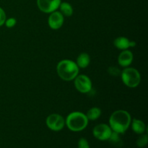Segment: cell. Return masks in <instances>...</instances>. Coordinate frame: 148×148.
<instances>
[{
	"label": "cell",
	"instance_id": "obj_9",
	"mask_svg": "<svg viewBox=\"0 0 148 148\" xmlns=\"http://www.w3.org/2000/svg\"><path fill=\"white\" fill-rule=\"evenodd\" d=\"M64 15L58 11H54L51 12L50 16L48 19V23H49V27L53 30H58L62 26L64 23Z\"/></svg>",
	"mask_w": 148,
	"mask_h": 148
},
{
	"label": "cell",
	"instance_id": "obj_19",
	"mask_svg": "<svg viewBox=\"0 0 148 148\" xmlns=\"http://www.w3.org/2000/svg\"><path fill=\"white\" fill-rule=\"evenodd\" d=\"M78 148H90L88 140L85 138H80L78 141Z\"/></svg>",
	"mask_w": 148,
	"mask_h": 148
},
{
	"label": "cell",
	"instance_id": "obj_6",
	"mask_svg": "<svg viewBox=\"0 0 148 148\" xmlns=\"http://www.w3.org/2000/svg\"><path fill=\"white\" fill-rule=\"evenodd\" d=\"M46 125L52 131L62 130L65 125V120L58 114H52L46 119Z\"/></svg>",
	"mask_w": 148,
	"mask_h": 148
},
{
	"label": "cell",
	"instance_id": "obj_7",
	"mask_svg": "<svg viewBox=\"0 0 148 148\" xmlns=\"http://www.w3.org/2000/svg\"><path fill=\"white\" fill-rule=\"evenodd\" d=\"M112 132L110 126L106 124H100L94 127L92 130V134L94 137L98 140L106 141V140H108Z\"/></svg>",
	"mask_w": 148,
	"mask_h": 148
},
{
	"label": "cell",
	"instance_id": "obj_18",
	"mask_svg": "<svg viewBox=\"0 0 148 148\" xmlns=\"http://www.w3.org/2000/svg\"><path fill=\"white\" fill-rule=\"evenodd\" d=\"M108 72L112 76L116 77L121 75V71H120V69L119 68L116 67V66H111V67H109V69H108Z\"/></svg>",
	"mask_w": 148,
	"mask_h": 148
},
{
	"label": "cell",
	"instance_id": "obj_14",
	"mask_svg": "<svg viewBox=\"0 0 148 148\" xmlns=\"http://www.w3.org/2000/svg\"><path fill=\"white\" fill-rule=\"evenodd\" d=\"M101 115V110L98 107H93V108H90L88 110L87 112L86 116L88 120L90 121H95V120L98 119Z\"/></svg>",
	"mask_w": 148,
	"mask_h": 148
},
{
	"label": "cell",
	"instance_id": "obj_21",
	"mask_svg": "<svg viewBox=\"0 0 148 148\" xmlns=\"http://www.w3.org/2000/svg\"><path fill=\"white\" fill-rule=\"evenodd\" d=\"M6 20V14L4 10L0 7V26L3 25L5 23Z\"/></svg>",
	"mask_w": 148,
	"mask_h": 148
},
{
	"label": "cell",
	"instance_id": "obj_22",
	"mask_svg": "<svg viewBox=\"0 0 148 148\" xmlns=\"http://www.w3.org/2000/svg\"><path fill=\"white\" fill-rule=\"evenodd\" d=\"M136 45H137V43H136L135 41H133V40H132V41H130V47L133 48V47H134Z\"/></svg>",
	"mask_w": 148,
	"mask_h": 148
},
{
	"label": "cell",
	"instance_id": "obj_5",
	"mask_svg": "<svg viewBox=\"0 0 148 148\" xmlns=\"http://www.w3.org/2000/svg\"><path fill=\"white\" fill-rule=\"evenodd\" d=\"M75 85L76 89L82 93H88L92 90V82L88 76L78 75L75 79Z\"/></svg>",
	"mask_w": 148,
	"mask_h": 148
},
{
	"label": "cell",
	"instance_id": "obj_12",
	"mask_svg": "<svg viewBox=\"0 0 148 148\" xmlns=\"http://www.w3.org/2000/svg\"><path fill=\"white\" fill-rule=\"evenodd\" d=\"M90 62V58L89 54L87 53H82L78 56L76 64H77L78 67L85 69L89 65Z\"/></svg>",
	"mask_w": 148,
	"mask_h": 148
},
{
	"label": "cell",
	"instance_id": "obj_1",
	"mask_svg": "<svg viewBox=\"0 0 148 148\" xmlns=\"http://www.w3.org/2000/svg\"><path fill=\"white\" fill-rule=\"evenodd\" d=\"M130 114L124 110H118L111 114L109 119L110 127L113 132L124 134L131 124Z\"/></svg>",
	"mask_w": 148,
	"mask_h": 148
},
{
	"label": "cell",
	"instance_id": "obj_8",
	"mask_svg": "<svg viewBox=\"0 0 148 148\" xmlns=\"http://www.w3.org/2000/svg\"><path fill=\"white\" fill-rule=\"evenodd\" d=\"M61 0H37L39 10L45 13H51L59 7Z\"/></svg>",
	"mask_w": 148,
	"mask_h": 148
},
{
	"label": "cell",
	"instance_id": "obj_11",
	"mask_svg": "<svg viewBox=\"0 0 148 148\" xmlns=\"http://www.w3.org/2000/svg\"><path fill=\"white\" fill-rule=\"evenodd\" d=\"M132 122V130L137 134H143L145 132L146 127L143 121L139 119H133Z\"/></svg>",
	"mask_w": 148,
	"mask_h": 148
},
{
	"label": "cell",
	"instance_id": "obj_20",
	"mask_svg": "<svg viewBox=\"0 0 148 148\" xmlns=\"http://www.w3.org/2000/svg\"><path fill=\"white\" fill-rule=\"evenodd\" d=\"M16 19L11 17V18L7 19V20H5V25L7 27H13L16 25Z\"/></svg>",
	"mask_w": 148,
	"mask_h": 148
},
{
	"label": "cell",
	"instance_id": "obj_4",
	"mask_svg": "<svg viewBox=\"0 0 148 148\" xmlns=\"http://www.w3.org/2000/svg\"><path fill=\"white\" fill-rule=\"evenodd\" d=\"M121 76L124 85L129 88H136L141 80L140 72L134 68H125L121 72Z\"/></svg>",
	"mask_w": 148,
	"mask_h": 148
},
{
	"label": "cell",
	"instance_id": "obj_13",
	"mask_svg": "<svg viewBox=\"0 0 148 148\" xmlns=\"http://www.w3.org/2000/svg\"><path fill=\"white\" fill-rule=\"evenodd\" d=\"M130 41L127 38L125 37H119L115 39L114 43V46L120 50H126L130 48Z\"/></svg>",
	"mask_w": 148,
	"mask_h": 148
},
{
	"label": "cell",
	"instance_id": "obj_15",
	"mask_svg": "<svg viewBox=\"0 0 148 148\" xmlns=\"http://www.w3.org/2000/svg\"><path fill=\"white\" fill-rule=\"evenodd\" d=\"M60 8V12L66 17H70L73 14V8L70 4L67 2H61L59 5Z\"/></svg>",
	"mask_w": 148,
	"mask_h": 148
},
{
	"label": "cell",
	"instance_id": "obj_16",
	"mask_svg": "<svg viewBox=\"0 0 148 148\" xmlns=\"http://www.w3.org/2000/svg\"><path fill=\"white\" fill-rule=\"evenodd\" d=\"M119 134H120L115 132H112L109 139H108L110 143L114 145L121 146V144H122V141H121V138H120Z\"/></svg>",
	"mask_w": 148,
	"mask_h": 148
},
{
	"label": "cell",
	"instance_id": "obj_17",
	"mask_svg": "<svg viewBox=\"0 0 148 148\" xmlns=\"http://www.w3.org/2000/svg\"><path fill=\"white\" fill-rule=\"evenodd\" d=\"M148 137L147 134H142L137 140V145L139 147H144L147 144Z\"/></svg>",
	"mask_w": 148,
	"mask_h": 148
},
{
	"label": "cell",
	"instance_id": "obj_10",
	"mask_svg": "<svg viewBox=\"0 0 148 148\" xmlns=\"http://www.w3.org/2000/svg\"><path fill=\"white\" fill-rule=\"evenodd\" d=\"M133 61V53L130 51L123 50L121 52L118 58V62L120 66L123 67H127L130 66Z\"/></svg>",
	"mask_w": 148,
	"mask_h": 148
},
{
	"label": "cell",
	"instance_id": "obj_2",
	"mask_svg": "<svg viewBox=\"0 0 148 148\" xmlns=\"http://www.w3.org/2000/svg\"><path fill=\"white\" fill-rule=\"evenodd\" d=\"M57 73L60 78L64 81H72L79 74V67L73 61L64 59L59 62L56 67Z\"/></svg>",
	"mask_w": 148,
	"mask_h": 148
},
{
	"label": "cell",
	"instance_id": "obj_3",
	"mask_svg": "<svg viewBox=\"0 0 148 148\" xmlns=\"http://www.w3.org/2000/svg\"><path fill=\"white\" fill-rule=\"evenodd\" d=\"M89 120L86 115L79 111L72 112L67 116L65 121L68 128L72 132H80L87 127Z\"/></svg>",
	"mask_w": 148,
	"mask_h": 148
}]
</instances>
